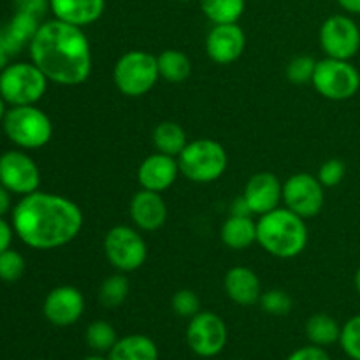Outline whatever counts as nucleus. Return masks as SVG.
<instances>
[{
    "mask_svg": "<svg viewBox=\"0 0 360 360\" xmlns=\"http://www.w3.org/2000/svg\"><path fill=\"white\" fill-rule=\"evenodd\" d=\"M13 229L34 250H55L69 245L83 229L79 206L56 193L34 192L21 197L13 210Z\"/></svg>",
    "mask_w": 360,
    "mask_h": 360,
    "instance_id": "obj_1",
    "label": "nucleus"
},
{
    "mask_svg": "<svg viewBox=\"0 0 360 360\" xmlns=\"http://www.w3.org/2000/svg\"><path fill=\"white\" fill-rule=\"evenodd\" d=\"M30 58L48 81L77 86L90 77L91 48L83 28L60 20L41 23L28 44Z\"/></svg>",
    "mask_w": 360,
    "mask_h": 360,
    "instance_id": "obj_2",
    "label": "nucleus"
},
{
    "mask_svg": "<svg viewBox=\"0 0 360 360\" xmlns=\"http://www.w3.org/2000/svg\"><path fill=\"white\" fill-rule=\"evenodd\" d=\"M257 243L269 255L294 259L308 246V225L288 207H276L257 221Z\"/></svg>",
    "mask_w": 360,
    "mask_h": 360,
    "instance_id": "obj_3",
    "label": "nucleus"
},
{
    "mask_svg": "<svg viewBox=\"0 0 360 360\" xmlns=\"http://www.w3.org/2000/svg\"><path fill=\"white\" fill-rule=\"evenodd\" d=\"M4 132L21 150H39L53 137V123L35 105H13L4 118Z\"/></svg>",
    "mask_w": 360,
    "mask_h": 360,
    "instance_id": "obj_4",
    "label": "nucleus"
},
{
    "mask_svg": "<svg viewBox=\"0 0 360 360\" xmlns=\"http://www.w3.org/2000/svg\"><path fill=\"white\" fill-rule=\"evenodd\" d=\"M227 151L218 141L195 139L178 155L179 172L193 183L217 181L227 171Z\"/></svg>",
    "mask_w": 360,
    "mask_h": 360,
    "instance_id": "obj_5",
    "label": "nucleus"
},
{
    "mask_svg": "<svg viewBox=\"0 0 360 360\" xmlns=\"http://www.w3.org/2000/svg\"><path fill=\"white\" fill-rule=\"evenodd\" d=\"M158 77L157 56L148 51L134 49L125 53L116 62L112 70V79L116 88L127 97H143L153 90Z\"/></svg>",
    "mask_w": 360,
    "mask_h": 360,
    "instance_id": "obj_6",
    "label": "nucleus"
},
{
    "mask_svg": "<svg viewBox=\"0 0 360 360\" xmlns=\"http://www.w3.org/2000/svg\"><path fill=\"white\" fill-rule=\"evenodd\" d=\"M48 88V77L34 62L11 63L0 72V95L11 105H35Z\"/></svg>",
    "mask_w": 360,
    "mask_h": 360,
    "instance_id": "obj_7",
    "label": "nucleus"
},
{
    "mask_svg": "<svg viewBox=\"0 0 360 360\" xmlns=\"http://www.w3.org/2000/svg\"><path fill=\"white\" fill-rule=\"evenodd\" d=\"M311 84L329 101H348L360 90V72L350 60L323 58L316 62Z\"/></svg>",
    "mask_w": 360,
    "mask_h": 360,
    "instance_id": "obj_8",
    "label": "nucleus"
},
{
    "mask_svg": "<svg viewBox=\"0 0 360 360\" xmlns=\"http://www.w3.org/2000/svg\"><path fill=\"white\" fill-rule=\"evenodd\" d=\"M104 253L109 264L120 273H132L146 262L148 246L136 229L116 225L105 234Z\"/></svg>",
    "mask_w": 360,
    "mask_h": 360,
    "instance_id": "obj_9",
    "label": "nucleus"
},
{
    "mask_svg": "<svg viewBox=\"0 0 360 360\" xmlns=\"http://www.w3.org/2000/svg\"><path fill=\"white\" fill-rule=\"evenodd\" d=\"M229 330L221 316L211 311H199L186 327V343L190 350L202 359L217 357L224 352Z\"/></svg>",
    "mask_w": 360,
    "mask_h": 360,
    "instance_id": "obj_10",
    "label": "nucleus"
},
{
    "mask_svg": "<svg viewBox=\"0 0 360 360\" xmlns=\"http://www.w3.org/2000/svg\"><path fill=\"white\" fill-rule=\"evenodd\" d=\"M320 46L329 58L352 60L360 49L359 25L345 14L329 16L320 27Z\"/></svg>",
    "mask_w": 360,
    "mask_h": 360,
    "instance_id": "obj_11",
    "label": "nucleus"
},
{
    "mask_svg": "<svg viewBox=\"0 0 360 360\" xmlns=\"http://www.w3.org/2000/svg\"><path fill=\"white\" fill-rule=\"evenodd\" d=\"M326 186L319 181L316 176L297 172L283 183L285 207L294 211L301 218H313L322 211L326 202Z\"/></svg>",
    "mask_w": 360,
    "mask_h": 360,
    "instance_id": "obj_12",
    "label": "nucleus"
},
{
    "mask_svg": "<svg viewBox=\"0 0 360 360\" xmlns=\"http://www.w3.org/2000/svg\"><path fill=\"white\" fill-rule=\"evenodd\" d=\"M0 183L18 195H28L39 190L41 171L34 158L25 151L13 150L0 155Z\"/></svg>",
    "mask_w": 360,
    "mask_h": 360,
    "instance_id": "obj_13",
    "label": "nucleus"
},
{
    "mask_svg": "<svg viewBox=\"0 0 360 360\" xmlns=\"http://www.w3.org/2000/svg\"><path fill=\"white\" fill-rule=\"evenodd\" d=\"M42 313L55 327L74 326L84 313V297L76 287L62 285L46 295Z\"/></svg>",
    "mask_w": 360,
    "mask_h": 360,
    "instance_id": "obj_14",
    "label": "nucleus"
},
{
    "mask_svg": "<svg viewBox=\"0 0 360 360\" xmlns=\"http://www.w3.org/2000/svg\"><path fill=\"white\" fill-rule=\"evenodd\" d=\"M246 206L252 214H262L280 207L283 200V183L273 172H257L246 181L243 192Z\"/></svg>",
    "mask_w": 360,
    "mask_h": 360,
    "instance_id": "obj_15",
    "label": "nucleus"
},
{
    "mask_svg": "<svg viewBox=\"0 0 360 360\" xmlns=\"http://www.w3.org/2000/svg\"><path fill=\"white\" fill-rule=\"evenodd\" d=\"M246 35L238 23L214 25L206 37V53L213 62L227 65L243 55Z\"/></svg>",
    "mask_w": 360,
    "mask_h": 360,
    "instance_id": "obj_16",
    "label": "nucleus"
},
{
    "mask_svg": "<svg viewBox=\"0 0 360 360\" xmlns=\"http://www.w3.org/2000/svg\"><path fill=\"white\" fill-rule=\"evenodd\" d=\"M178 174V160L171 155H164L157 151V153L150 155V157L141 162L139 169H137V181L144 190L162 193L174 185Z\"/></svg>",
    "mask_w": 360,
    "mask_h": 360,
    "instance_id": "obj_17",
    "label": "nucleus"
},
{
    "mask_svg": "<svg viewBox=\"0 0 360 360\" xmlns=\"http://www.w3.org/2000/svg\"><path fill=\"white\" fill-rule=\"evenodd\" d=\"M130 218L141 231H158L167 221V204L158 192L143 188L130 200Z\"/></svg>",
    "mask_w": 360,
    "mask_h": 360,
    "instance_id": "obj_18",
    "label": "nucleus"
},
{
    "mask_svg": "<svg viewBox=\"0 0 360 360\" xmlns=\"http://www.w3.org/2000/svg\"><path fill=\"white\" fill-rule=\"evenodd\" d=\"M105 0H49V11L55 20L74 27H88L104 14Z\"/></svg>",
    "mask_w": 360,
    "mask_h": 360,
    "instance_id": "obj_19",
    "label": "nucleus"
},
{
    "mask_svg": "<svg viewBox=\"0 0 360 360\" xmlns=\"http://www.w3.org/2000/svg\"><path fill=\"white\" fill-rule=\"evenodd\" d=\"M224 288L229 299L239 306L257 304L262 295L259 276L252 269L243 266L232 267L227 271L224 278Z\"/></svg>",
    "mask_w": 360,
    "mask_h": 360,
    "instance_id": "obj_20",
    "label": "nucleus"
},
{
    "mask_svg": "<svg viewBox=\"0 0 360 360\" xmlns=\"http://www.w3.org/2000/svg\"><path fill=\"white\" fill-rule=\"evenodd\" d=\"M39 20L41 18L34 16V14L16 11V14L9 21V25L0 32V42L4 44V48L11 55H16V51H20L23 46L30 44L34 35L37 34L39 27H41Z\"/></svg>",
    "mask_w": 360,
    "mask_h": 360,
    "instance_id": "obj_21",
    "label": "nucleus"
},
{
    "mask_svg": "<svg viewBox=\"0 0 360 360\" xmlns=\"http://www.w3.org/2000/svg\"><path fill=\"white\" fill-rule=\"evenodd\" d=\"M221 243L231 250H246L257 243V221L250 214H231L220 231Z\"/></svg>",
    "mask_w": 360,
    "mask_h": 360,
    "instance_id": "obj_22",
    "label": "nucleus"
},
{
    "mask_svg": "<svg viewBox=\"0 0 360 360\" xmlns=\"http://www.w3.org/2000/svg\"><path fill=\"white\" fill-rule=\"evenodd\" d=\"M109 360H158V348L151 338L144 334H130L122 338L109 350Z\"/></svg>",
    "mask_w": 360,
    "mask_h": 360,
    "instance_id": "obj_23",
    "label": "nucleus"
},
{
    "mask_svg": "<svg viewBox=\"0 0 360 360\" xmlns=\"http://www.w3.org/2000/svg\"><path fill=\"white\" fill-rule=\"evenodd\" d=\"M158 74L167 83H183L192 74V62L188 56L179 49H165L157 56Z\"/></svg>",
    "mask_w": 360,
    "mask_h": 360,
    "instance_id": "obj_24",
    "label": "nucleus"
},
{
    "mask_svg": "<svg viewBox=\"0 0 360 360\" xmlns=\"http://www.w3.org/2000/svg\"><path fill=\"white\" fill-rule=\"evenodd\" d=\"M306 336L316 347H330L334 343H340L341 326L327 313H316L309 316L306 322Z\"/></svg>",
    "mask_w": 360,
    "mask_h": 360,
    "instance_id": "obj_25",
    "label": "nucleus"
},
{
    "mask_svg": "<svg viewBox=\"0 0 360 360\" xmlns=\"http://www.w3.org/2000/svg\"><path fill=\"white\" fill-rule=\"evenodd\" d=\"M153 144L158 153L178 157L188 143L181 125L176 122H162L153 130Z\"/></svg>",
    "mask_w": 360,
    "mask_h": 360,
    "instance_id": "obj_26",
    "label": "nucleus"
},
{
    "mask_svg": "<svg viewBox=\"0 0 360 360\" xmlns=\"http://www.w3.org/2000/svg\"><path fill=\"white\" fill-rule=\"evenodd\" d=\"M204 16L214 25L238 23L245 13V0H199Z\"/></svg>",
    "mask_w": 360,
    "mask_h": 360,
    "instance_id": "obj_27",
    "label": "nucleus"
},
{
    "mask_svg": "<svg viewBox=\"0 0 360 360\" xmlns=\"http://www.w3.org/2000/svg\"><path fill=\"white\" fill-rule=\"evenodd\" d=\"M129 280L123 274H112L102 281L101 288H98V301L104 308L115 309L125 302V299L129 297Z\"/></svg>",
    "mask_w": 360,
    "mask_h": 360,
    "instance_id": "obj_28",
    "label": "nucleus"
},
{
    "mask_svg": "<svg viewBox=\"0 0 360 360\" xmlns=\"http://www.w3.org/2000/svg\"><path fill=\"white\" fill-rule=\"evenodd\" d=\"M84 340H86L88 347L91 350L101 354V352L111 350L116 341H118V336H116V330L111 323L104 322V320H95L86 327Z\"/></svg>",
    "mask_w": 360,
    "mask_h": 360,
    "instance_id": "obj_29",
    "label": "nucleus"
},
{
    "mask_svg": "<svg viewBox=\"0 0 360 360\" xmlns=\"http://www.w3.org/2000/svg\"><path fill=\"white\" fill-rule=\"evenodd\" d=\"M340 345L352 360H360V315L352 316L341 327Z\"/></svg>",
    "mask_w": 360,
    "mask_h": 360,
    "instance_id": "obj_30",
    "label": "nucleus"
},
{
    "mask_svg": "<svg viewBox=\"0 0 360 360\" xmlns=\"http://www.w3.org/2000/svg\"><path fill=\"white\" fill-rule=\"evenodd\" d=\"M25 259L21 253L14 252V250H6L0 253V280L13 283L18 281L25 273Z\"/></svg>",
    "mask_w": 360,
    "mask_h": 360,
    "instance_id": "obj_31",
    "label": "nucleus"
},
{
    "mask_svg": "<svg viewBox=\"0 0 360 360\" xmlns=\"http://www.w3.org/2000/svg\"><path fill=\"white\" fill-rule=\"evenodd\" d=\"M260 306L266 313L274 316H285L294 308V301L290 295L283 290H267L260 295Z\"/></svg>",
    "mask_w": 360,
    "mask_h": 360,
    "instance_id": "obj_32",
    "label": "nucleus"
},
{
    "mask_svg": "<svg viewBox=\"0 0 360 360\" xmlns=\"http://www.w3.org/2000/svg\"><path fill=\"white\" fill-rule=\"evenodd\" d=\"M316 62L311 56H295L287 65V79L294 84H306L313 81Z\"/></svg>",
    "mask_w": 360,
    "mask_h": 360,
    "instance_id": "obj_33",
    "label": "nucleus"
},
{
    "mask_svg": "<svg viewBox=\"0 0 360 360\" xmlns=\"http://www.w3.org/2000/svg\"><path fill=\"white\" fill-rule=\"evenodd\" d=\"M171 306L172 311L178 316H181V319H192V316H195L200 311V299L193 290L183 288V290H178L172 295Z\"/></svg>",
    "mask_w": 360,
    "mask_h": 360,
    "instance_id": "obj_34",
    "label": "nucleus"
},
{
    "mask_svg": "<svg viewBox=\"0 0 360 360\" xmlns=\"http://www.w3.org/2000/svg\"><path fill=\"white\" fill-rule=\"evenodd\" d=\"M347 176V165H345L343 160L340 158H329V160L323 162L319 169V181L322 183L326 188H333V186H338Z\"/></svg>",
    "mask_w": 360,
    "mask_h": 360,
    "instance_id": "obj_35",
    "label": "nucleus"
},
{
    "mask_svg": "<svg viewBox=\"0 0 360 360\" xmlns=\"http://www.w3.org/2000/svg\"><path fill=\"white\" fill-rule=\"evenodd\" d=\"M287 360H330V357L322 347L308 345V347L297 348L295 352H292L287 357Z\"/></svg>",
    "mask_w": 360,
    "mask_h": 360,
    "instance_id": "obj_36",
    "label": "nucleus"
},
{
    "mask_svg": "<svg viewBox=\"0 0 360 360\" xmlns=\"http://www.w3.org/2000/svg\"><path fill=\"white\" fill-rule=\"evenodd\" d=\"M14 7L20 13H28L41 18L49 9V0H14Z\"/></svg>",
    "mask_w": 360,
    "mask_h": 360,
    "instance_id": "obj_37",
    "label": "nucleus"
},
{
    "mask_svg": "<svg viewBox=\"0 0 360 360\" xmlns=\"http://www.w3.org/2000/svg\"><path fill=\"white\" fill-rule=\"evenodd\" d=\"M13 234L14 229L0 217V253L6 252L11 248V243H13Z\"/></svg>",
    "mask_w": 360,
    "mask_h": 360,
    "instance_id": "obj_38",
    "label": "nucleus"
},
{
    "mask_svg": "<svg viewBox=\"0 0 360 360\" xmlns=\"http://www.w3.org/2000/svg\"><path fill=\"white\" fill-rule=\"evenodd\" d=\"M9 190L6 188V186L0 183V217H4V214L9 211L11 207V195H9Z\"/></svg>",
    "mask_w": 360,
    "mask_h": 360,
    "instance_id": "obj_39",
    "label": "nucleus"
},
{
    "mask_svg": "<svg viewBox=\"0 0 360 360\" xmlns=\"http://www.w3.org/2000/svg\"><path fill=\"white\" fill-rule=\"evenodd\" d=\"M341 7L350 14H360V0H338Z\"/></svg>",
    "mask_w": 360,
    "mask_h": 360,
    "instance_id": "obj_40",
    "label": "nucleus"
},
{
    "mask_svg": "<svg viewBox=\"0 0 360 360\" xmlns=\"http://www.w3.org/2000/svg\"><path fill=\"white\" fill-rule=\"evenodd\" d=\"M9 55L11 53L7 51V49L4 48L2 42H0V72H2L7 65H9Z\"/></svg>",
    "mask_w": 360,
    "mask_h": 360,
    "instance_id": "obj_41",
    "label": "nucleus"
},
{
    "mask_svg": "<svg viewBox=\"0 0 360 360\" xmlns=\"http://www.w3.org/2000/svg\"><path fill=\"white\" fill-rule=\"evenodd\" d=\"M6 104H7V102L6 101H4V98H2V95H0V125H2V123H4V118H6Z\"/></svg>",
    "mask_w": 360,
    "mask_h": 360,
    "instance_id": "obj_42",
    "label": "nucleus"
},
{
    "mask_svg": "<svg viewBox=\"0 0 360 360\" xmlns=\"http://www.w3.org/2000/svg\"><path fill=\"white\" fill-rule=\"evenodd\" d=\"M355 288H357V294L360 295V267L357 269V273H355Z\"/></svg>",
    "mask_w": 360,
    "mask_h": 360,
    "instance_id": "obj_43",
    "label": "nucleus"
},
{
    "mask_svg": "<svg viewBox=\"0 0 360 360\" xmlns=\"http://www.w3.org/2000/svg\"><path fill=\"white\" fill-rule=\"evenodd\" d=\"M83 360H109V359L102 357V355H90V357H86V359H83Z\"/></svg>",
    "mask_w": 360,
    "mask_h": 360,
    "instance_id": "obj_44",
    "label": "nucleus"
},
{
    "mask_svg": "<svg viewBox=\"0 0 360 360\" xmlns=\"http://www.w3.org/2000/svg\"><path fill=\"white\" fill-rule=\"evenodd\" d=\"M178 2H192V0H178Z\"/></svg>",
    "mask_w": 360,
    "mask_h": 360,
    "instance_id": "obj_45",
    "label": "nucleus"
},
{
    "mask_svg": "<svg viewBox=\"0 0 360 360\" xmlns=\"http://www.w3.org/2000/svg\"><path fill=\"white\" fill-rule=\"evenodd\" d=\"M39 360H41V359H39Z\"/></svg>",
    "mask_w": 360,
    "mask_h": 360,
    "instance_id": "obj_46",
    "label": "nucleus"
}]
</instances>
